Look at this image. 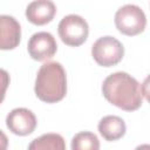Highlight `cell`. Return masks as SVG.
Returning a JSON list of instances; mask_svg holds the SVG:
<instances>
[{"mask_svg":"<svg viewBox=\"0 0 150 150\" xmlns=\"http://www.w3.org/2000/svg\"><path fill=\"white\" fill-rule=\"evenodd\" d=\"M102 94L108 102L125 111L137 110L142 105V91L138 81L124 71H117L105 77Z\"/></svg>","mask_w":150,"mask_h":150,"instance_id":"1","label":"cell"},{"mask_svg":"<svg viewBox=\"0 0 150 150\" xmlns=\"http://www.w3.org/2000/svg\"><path fill=\"white\" fill-rule=\"evenodd\" d=\"M34 91L36 97L46 103H56L67 94V76L60 62L43 63L35 79Z\"/></svg>","mask_w":150,"mask_h":150,"instance_id":"2","label":"cell"},{"mask_svg":"<svg viewBox=\"0 0 150 150\" xmlns=\"http://www.w3.org/2000/svg\"><path fill=\"white\" fill-rule=\"evenodd\" d=\"M145 25L146 16L136 5H124L115 13V26L124 35H138L144 30Z\"/></svg>","mask_w":150,"mask_h":150,"instance_id":"3","label":"cell"},{"mask_svg":"<svg viewBox=\"0 0 150 150\" xmlns=\"http://www.w3.org/2000/svg\"><path fill=\"white\" fill-rule=\"evenodd\" d=\"M91 55L97 64L102 67H112L123 59L124 47L114 36H102L91 46Z\"/></svg>","mask_w":150,"mask_h":150,"instance_id":"4","label":"cell"},{"mask_svg":"<svg viewBox=\"0 0 150 150\" xmlns=\"http://www.w3.org/2000/svg\"><path fill=\"white\" fill-rule=\"evenodd\" d=\"M57 32L64 45L70 47H79L86 42L89 34V27L82 16L69 14L60 21Z\"/></svg>","mask_w":150,"mask_h":150,"instance_id":"5","label":"cell"},{"mask_svg":"<svg viewBox=\"0 0 150 150\" xmlns=\"http://www.w3.org/2000/svg\"><path fill=\"white\" fill-rule=\"evenodd\" d=\"M29 56L35 61H46L52 59L56 50L57 43L55 38L48 32H39L30 36L27 45Z\"/></svg>","mask_w":150,"mask_h":150,"instance_id":"6","label":"cell"},{"mask_svg":"<svg viewBox=\"0 0 150 150\" xmlns=\"http://www.w3.org/2000/svg\"><path fill=\"white\" fill-rule=\"evenodd\" d=\"M36 117L32 110L15 108L6 117V125L11 132L18 136L30 135L36 128Z\"/></svg>","mask_w":150,"mask_h":150,"instance_id":"7","label":"cell"},{"mask_svg":"<svg viewBox=\"0 0 150 150\" xmlns=\"http://www.w3.org/2000/svg\"><path fill=\"white\" fill-rule=\"evenodd\" d=\"M56 13V6L52 0H34L26 8V18L36 26L50 22Z\"/></svg>","mask_w":150,"mask_h":150,"instance_id":"8","label":"cell"},{"mask_svg":"<svg viewBox=\"0 0 150 150\" xmlns=\"http://www.w3.org/2000/svg\"><path fill=\"white\" fill-rule=\"evenodd\" d=\"M0 27H1L0 48L2 50H9L18 47L21 39L20 23L11 15H1Z\"/></svg>","mask_w":150,"mask_h":150,"instance_id":"9","label":"cell"},{"mask_svg":"<svg viewBox=\"0 0 150 150\" xmlns=\"http://www.w3.org/2000/svg\"><path fill=\"white\" fill-rule=\"evenodd\" d=\"M98 131L105 141H117L122 138L127 131L125 122L115 115L104 116L98 122Z\"/></svg>","mask_w":150,"mask_h":150,"instance_id":"10","label":"cell"},{"mask_svg":"<svg viewBox=\"0 0 150 150\" xmlns=\"http://www.w3.org/2000/svg\"><path fill=\"white\" fill-rule=\"evenodd\" d=\"M29 150H64L66 143L61 135L59 134H45L35 139L28 145Z\"/></svg>","mask_w":150,"mask_h":150,"instance_id":"11","label":"cell"},{"mask_svg":"<svg viewBox=\"0 0 150 150\" xmlns=\"http://www.w3.org/2000/svg\"><path fill=\"white\" fill-rule=\"evenodd\" d=\"M73 150H98L100 142L95 134L90 131H81L71 139Z\"/></svg>","mask_w":150,"mask_h":150,"instance_id":"12","label":"cell"},{"mask_svg":"<svg viewBox=\"0 0 150 150\" xmlns=\"http://www.w3.org/2000/svg\"><path fill=\"white\" fill-rule=\"evenodd\" d=\"M141 91H142V95L145 97V100L150 103V75H148L144 79V81L141 86Z\"/></svg>","mask_w":150,"mask_h":150,"instance_id":"13","label":"cell"}]
</instances>
